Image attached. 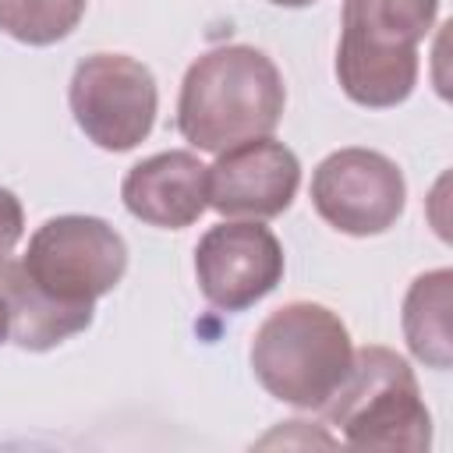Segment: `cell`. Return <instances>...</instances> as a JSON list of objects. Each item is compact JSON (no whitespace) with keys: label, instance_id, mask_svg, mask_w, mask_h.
Returning <instances> with one entry per match:
<instances>
[{"label":"cell","instance_id":"6da1fadb","mask_svg":"<svg viewBox=\"0 0 453 453\" xmlns=\"http://www.w3.org/2000/svg\"><path fill=\"white\" fill-rule=\"evenodd\" d=\"M127 269L124 237L99 216H53L21 258L0 265V294L11 315V340L25 350H50L92 326L96 301Z\"/></svg>","mask_w":453,"mask_h":453},{"label":"cell","instance_id":"7a4b0ae2","mask_svg":"<svg viewBox=\"0 0 453 453\" xmlns=\"http://www.w3.org/2000/svg\"><path fill=\"white\" fill-rule=\"evenodd\" d=\"M287 106L280 67L255 46H216L202 53L177 99V127L202 152H223L276 131Z\"/></svg>","mask_w":453,"mask_h":453},{"label":"cell","instance_id":"3957f363","mask_svg":"<svg viewBox=\"0 0 453 453\" xmlns=\"http://www.w3.org/2000/svg\"><path fill=\"white\" fill-rule=\"evenodd\" d=\"M439 0H343L336 78L350 103L386 110L418 85V46L432 32Z\"/></svg>","mask_w":453,"mask_h":453},{"label":"cell","instance_id":"277c9868","mask_svg":"<svg viewBox=\"0 0 453 453\" xmlns=\"http://www.w3.org/2000/svg\"><path fill=\"white\" fill-rule=\"evenodd\" d=\"M350 361L347 326L315 301L276 308L251 340V372L262 389L301 411H319L347 379Z\"/></svg>","mask_w":453,"mask_h":453},{"label":"cell","instance_id":"5b68a950","mask_svg":"<svg viewBox=\"0 0 453 453\" xmlns=\"http://www.w3.org/2000/svg\"><path fill=\"white\" fill-rule=\"evenodd\" d=\"M354 449H428L432 418L411 365L389 347L354 350L340 389L319 407Z\"/></svg>","mask_w":453,"mask_h":453},{"label":"cell","instance_id":"8992f818","mask_svg":"<svg viewBox=\"0 0 453 453\" xmlns=\"http://www.w3.org/2000/svg\"><path fill=\"white\" fill-rule=\"evenodd\" d=\"M74 124L106 152H127L149 138L156 124V78L127 53H92L71 74Z\"/></svg>","mask_w":453,"mask_h":453},{"label":"cell","instance_id":"52a82bcc","mask_svg":"<svg viewBox=\"0 0 453 453\" xmlns=\"http://www.w3.org/2000/svg\"><path fill=\"white\" fill-rule=\"evenodd\" d=\"M407 184L400 166L375 149H336L311 173V205L340 234H386L403 212Z\"/></svg>","mask_w":453,"mask_h":453},{"label":"cell","instance_id":"ba28073f","mask_svg":"<svg viewBox=\"0 0 453 453\" xmlns=\"http://www.w3.org/2000/svg\"><path fill=\"white\" fill-rule=\"evenodd\" d=\"M195 280L219 311H244L283 280V248L258 219H226L202 234Z\"/></svg>","mask_w":453,"mask_h":453},{"label":"cell","instance_id":"9c48e42d","mask_svg":"<svg viewBox=\"0 0 453 453\" xmlns=\"http://www.w3.org/2000/svg\"><path fill=\"white\" fill-rule=\"evenodd\" d=\"M297 184V156L265 134L216 152L209 166V205L226 219H273L294 202Z\"/></svg>","mask_w":453,"mask_h":453},{"label":"cell","instance_id":"30bf717a","mask_svg":"<svg viewBox=\"0 0 453 453\" xmlns=\"http://www.w3.org/2000/svg\"><path fill=\"white\" fill-rule=\"evenodd\" d=\"M127 212L149 226L184 230L209 205V166L184 149L134 163L120 184Z\"/></svg>","mask_w":453,"mask_h":453},{"label":"cell","instance_id":"8fae6325","mask_svg":"<svg viewBox=\"0 0 453 453\" xmlns=\"http://www.w3.org/2000/svg\"><path fill=\"white\" fill-rule=\"evenodd\" d=\"M449 290L453 273L432 269L421 273L407 297H403V336L418 361L428 368H449L453 365V340H449Z\"/></svg>","mask_w":453,"mask_h":453},{"label":"cell","instance_id":"7c38bea8","mask_svg":"<svg viewBox=\"0 0 453 453\" xmlns=\"http://www.w3.org/2000/svg\"><path fill=\"white\" fill-rule=\"evenodd\" d=\"M88 0H0V32L25 46H50L67 39Z\"/></svg>","mask_w":453,"mask_h":453},{"label":"cell","instance_id":"4fadbf2b","mask_svg":"<svg viewBox=\"0 0 453 453\" xmlns=\"http://www.w3.org/2000/svg\"><path fill=\"white\" fill-rule=\"evenodd\" d=\"M21 234H25V209L14 191L0 188V265L14 255Z\"/></svg>","mask_w":453,"mask_h":453},{"label":"cell","instance_id":"5bb4252c","mask_svg":"<svg viewBox=\"0 0 453 453\" xmlns=\"http://www.w3.org/2000/svg\"><path fill=\"white\" fill-rule=\"evenodd\" d=\"M11 336V315H7V301H4V294H0V343Z\"/></svg>","mask_w":453,"mask_h":453},{"label":"cell","instance_id":"9a60e30c","mask_svg":"<svg viewBox=\"0 0 453 453\" xmlns=\"http://www.w3.org/2000/svg\"><path fill=\"white\" fill-rule=\"evenodd\" d=\"M269 4H276V7H308L315 0H269Z\"/></svg>","mask_w":453,"mask_h":453}]
</instances>
